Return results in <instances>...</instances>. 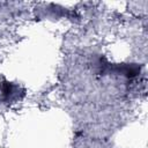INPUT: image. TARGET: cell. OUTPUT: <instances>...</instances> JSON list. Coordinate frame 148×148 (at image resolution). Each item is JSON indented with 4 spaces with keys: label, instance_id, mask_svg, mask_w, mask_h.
<instances>
[{
    "label": "cell",
    "instance_id": "obj_1",
    "mask_svg": "<svg viewBox=\"0 0 148 148\" xmlns=\"http://www.w3.org/2000/svg\"><path fill=\"white\" fill-rule=\"evenodd\" d=\"M0 92L2 96V99L6 102H12L15 101L17 98H20V94L23 95V91L20 90V87L8 82V81H3L0 86Z\"/></svg>",
    "mask_w": 148,
    "mask_h": 148
}]
</instances>
